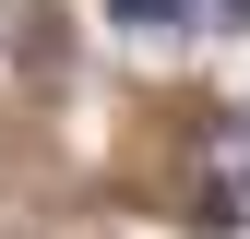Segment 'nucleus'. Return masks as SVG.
<instances>
[{"label":"nucleus","instance_id":"obj_2","mask_svg":"<svg viewBox=\"0 0 250 239\" xmlns=\"http://www.w3.org/2000/svg\"><path fill=\"white\" fill-rule=\"evenodd\" d=\"M107 12H119V24H131V36H167V24H179V12H191V0H107Z\"/></svg>","mask_w":250,"mask_h":239},{"label":"nucleus","instance_id":"obj_1","mask_svg":"<svg viewBox=\"0 0 250 239\" xmlns=\"http://www.w3.org/2000/svg\"><path fill=\"white\" fill-rule=\"evenodd\" d=\"M191 227H203V239L250 227V108H227V120H214V179L191 191Z\"/></svg>","mask_w":250,"mask_h":239}]
</instances>
